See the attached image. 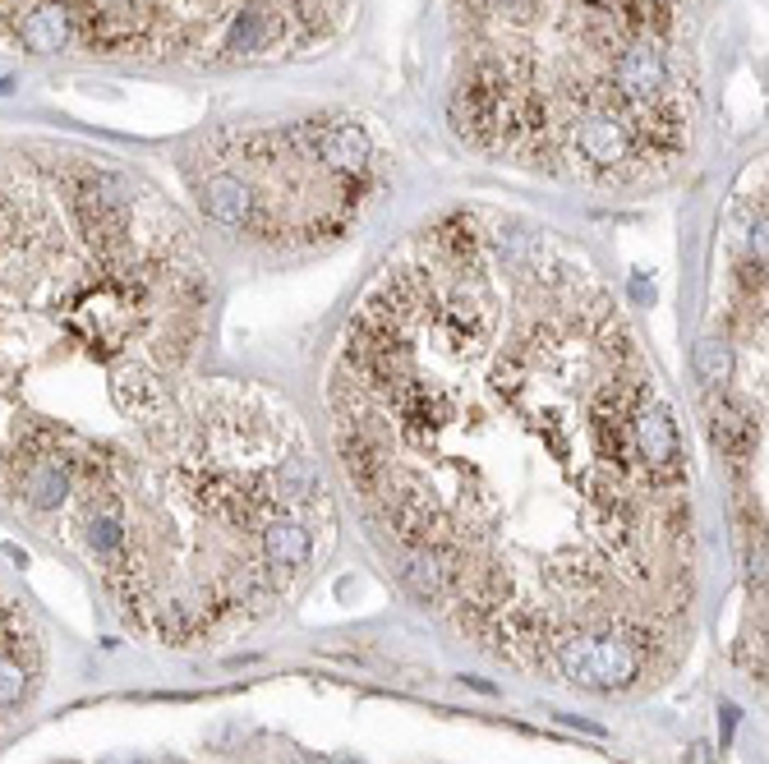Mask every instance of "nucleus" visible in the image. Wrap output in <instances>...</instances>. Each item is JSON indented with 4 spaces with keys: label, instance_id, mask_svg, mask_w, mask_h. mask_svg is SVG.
<instances>
[{
    "label": "nucleus",
    "instance_id": "f257e3e1",
    "mask_svg": "<svg viewBox=\"0 0 769 764\" xmlns=\"http://www.w3.org/2000/svg\"><path fill=\"white\" fill-rule=\"evenodd\" d=\"M554 659L571 686L585 691H627L645 672V636L641 632H576L554 645Z\"/></svg>",
    "mask_w": 769,
    "mask_h": 764
},
{
    "label": "nucleus",
    "instance_id": "f03ea898",
    "mask_svg": "<svg viewBox=\"0 0 769 764\" xmlns=\"http://www.w3.org/2000/svg\"><path fill=\"white\" fill-rule=\"evenodd\" d=\"M627 438H631V456L641 461L650 484L668 488V484L683 479V442H677L673 410L650 387L636 396V406L627 415Z\"/></svg>",
    "mask_w": 769,
    "mask_h": 764
},
{
    "label": "nucleus",
    "instance_id": "7ed1b4c3",
    "mask_svg": "<svg viewBox=\"0 0 769 764\" xmlns=\"http://www.w3.org/2000/svg\"><path fill=\"white\" fill-rule=\"evenodd\" d=\"M19 42H24L33 56H60L74 42L70 10H65L60 0H37V5H28L24 19H19Z\"/></svg>",
    "mask_w": 769,
    "mask_h": 764
},
{
    "label": "nucleus",
    "instance_id": "20e7f679",
    "mask_svg": "<svg viewBox=\"0 0 769 764\" xmlns=\"http://www.w3.org/2000/svg\"><path fill=\"white\" fill-rule=\"evenodd\" d=\"M310 553H314V539L300 521H268V530H263V567L272 571V580L300 571Z\"/></svg>",
    "mask_w": 769,
    "mask_h": 764
},
{
    "label": "nucleus",
    "instance_id": "39448f33",
    "mask_svg": "<svg viewBox=\"0 0 769 764\" xmlns=\"http://www.w3.org/2000/svg\"><path fill=\"white\" fill-rule=\"evenodd\" d=\"M112 396H116V406H120L125 415H135V419H158L162 406H166L162 378L148 373V369H139V364H120V369H116Z\"/></svg>",
    "mask_w": 769,
    "mask_h": 764
},
{
    "label": "nucleus",
    "instance_id": "423d86ee",
    "mask_svg": "<svg viewBox=\"0 0 769 764\" xmlns=\"http://www.w3.org/2000/svg\"><path fill=\"white\" fill-rule=\"evenodd\" d=\"M710 438H714V447L729 461H746V456L756 452V438H760L756 415L751 410H737V406H719L710 415Z\"/></svg>",
    "mask_w": 769,
    "mask_h": 764
},
{
    "label": "nucleus",
    "instance_id": "0eeeda50",
    "mask_svg": "<svg viewBox=\"0 0 769 764\" xmlns=\"http://www.w3.org/2000/svg\"><path fill=\"white\" fill-rule=\"evenodd\" d=\"M24 498L37 511H56L65 498H70V470H65L56 456H37L24 465Z\"/></svg>",
    "mask_w": 769,
    "mask_h": 764
},
{
    "label": "nucleus",
    "instance_id": "6e6552de",
    "mask_svg": "<svg viewBox=\"0 0 769 764\" xmlns=\"http://www.w3.org/2000/svg\"><path fill=\"white\" fill-rule=\"evenodd\" d=\"M88 548H93L106 567L112 562H120V553H125V525H120V516H116V507H93L88 511Z\"/></svg>",
    "mask_w": 769,
    "mask_h": 764
},
{
    "label": "nucleus",
    "instance_id": "1a4fd4ad",
    "mask_svg": "<svg viewBox=\"0 0 769 764\" xmlns=\"http://www.w3.org/2000/svg\"><path fill=\"white\" fill-rule=\"evenodd\" d=\"M272 493L281 502H310L318 493V470L310 456H286L272 475Z\"/></svg>",
    "mask_w": 769,
    "mask_h": 764
},
{
    "label": "nucleus",
    "instance_id": "9d476101",
    "mask_svg": "<svg viewBox=\"0 0 769 764\" xmlns=\"http://www.w3.org/2000/svg\"><path fill=\"white\" fill-rule=\"evenodd\" d=\"M696 378H700V387L706 392H719L723 382H729V373H733V350L719 342V336H710V342H700L696 346Z\"/></svg>",
    "mask_w": 769,
    "mask_h": 764
},
{
    "label": "nucleus",
    "instance_id": "9b49d317",
    "mask_svg": "<svg viewBox=\"0 0 769 764\" xmlns=\"http://www.w3.org/2000/svg\"><path fill=\"white\" fill-rule=\"evenodd\" d=\"M28 695V668L14 659V649H0V714L14 709Z\"/></svg>",
    "mask_w": 769,
    "mask_h": 764
},
{
    "label": "nucleus",
    "instance_id": "f8f14e48",
    "mask_svg": "<svg viewBox=\"0 0 769 764\" xmlns=\"http://www.w3.org/2000/svg\"><path fill=\"white\" fill-rule=\"evenodd\" d=\"M719 728H723V741L733 737V728H737V705H723V709H719Z\"/></svg>",
    "mask_w": 769,
    "mask_h": 764
},
{
    "label": "nucleus",
    "instance_id": "ddd939ff",
    "mask_svg": "<svg viewBox=\"0 0 769 764\" xmlns=\"http://www.w3.org/2000/svg\"><path fill=\"white\" fill-rule=\"evenodd\" d=\"M631 290H636V300H654V286H645L641 277H636V281H631Z\"/></svg>",
    "mask_w": 769,
    "mask_h": 764
}]
</instances>
